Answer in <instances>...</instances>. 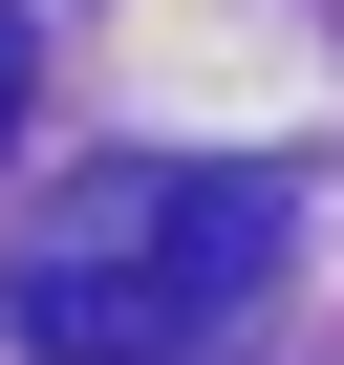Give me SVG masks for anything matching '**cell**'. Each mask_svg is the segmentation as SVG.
I'll use <instances>...</instances> for the list:
<instances>
[{
  "label": "cell",
  "mask_w": 344,
  "mask_h": 365,
  "mask_svg": "<svg viewBox=\"0 0 344 365\" xmlns=\"http://www.w3.org/2000/svg\"><path fill=\"white\" fill-rule=\"evenodd\" d=\"M0 150H22V22H0Z\"/></svg>",
  "instance_id": "2"
},
{
  "label": "cell",
  "mask_w": 344,
  "mask_h": 365,
  "mask_svg": "<svg viewBox=\"0 0 344 365\" xmlns=\"http://www.w3.org/2000/svg\"><path fill=\"white\" fill-rule=\"evenodd\" d=\"M280 172H194V150H129V172H65L44 258L0 279L44 365H216L258 301H280Z\"/></svg>",
  "instance_id": "1"
}]
</instances>
